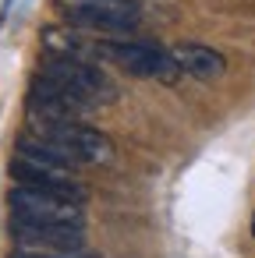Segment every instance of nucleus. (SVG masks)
Segmentation results:
<instances>
[{"label":"nucleus","instance_id":"nucleus-1","mask_svg":"<svg viewBox=\"0 0 255 258\" xmlns=\"http://www.w3.org/2000/svg\"><path fill=\"white\" fill-rule=\"evenodd\" d=\"M36 131H39L43 142L64 149L78 163H107L114 156L110 138H103L85 120H36Z\"/></svg>","mask_w":255,"mask_h":258},{"label":"nucleus","instance_id":"nucleus-2","mask_svg":"<svg viewBox=\"0 0 255 258\" xmlns=\"http://www.w3.org/2000/svg\"><path fill=\"white\" fill-rule=\"evenodd\" d=\"M103 60H114L135 78H156V82H177L181 68L170 50L156 43H103Z\"/></svg>","mask_w":255,"mask_h":258},{"label":"nucleus","instance_id":"nucleus-3","mask_svg":"<svg viewBox=\"0 0 255 258\" xmlns=\"http://www.w3.org/2000/svg\"><path fill=\"white\" fill-rule=\"evenodd\" d=\"M43 75L57 78L61 85H68L71 92H78L82 99H89L92 106L117 99V85L92 64V60H78V57H64V53H50V60L43 64Z\"/></svg>","mask_w":255,"mask_h":258},{"label":"nucleus","instance_id":"nucleus-7","mask_svg":"<svg viewBox=\"0 0 255 258\" xmlns=\"http://www.w3.org/2000/svg\"><path fill=\"white\" fill-rule=\"evenodd\" d=\"M61 15L78 25V29H89V32H131L138 25V15H121V11H107V8H89V4H78V0H64L61 4Z\"/></svg>","mask_w":255,"mask_h":258},{"label":"nucleus","instance_id":"nucleus-5","mask_svg":"<svg viewBox=\"0 0 255 258\" xmlns=\"http://www.w3.org/2000/svg\"><path fill=\"white\" fill-rule=\"evenodd\" d=\"M11 212L15 219H36V223H82V205L75 202H64L57 195H46V191H36V187H25L18 184L11 195ZM85 226V223H82Z\"/></svg>","mask_w":255,"mask_h":258},{"label":"nucleus","instance_id":"nucleus-6","mask_svg":"<svg viewBox=\"0 0 255 258\" xmlns=\"http://www.w3.org/2000/svg\"><path fill=\"white\" fill-rule=\"evenodd\" d=\"M11 177H15L18 184H25V187L57 195V198H64V202H75V205L85 202V187H82L78 180H71L68 170H54V166H43V163H32V159L15 156V159H11Z\"/></svg>","mask_w":255,"mask_h":258},{"label":"nucleus","instance_id":"nucleus-4","mask_svg":"<svg viewBox=\"0 0 255 258\" xmlns=\"http://www.w3.org/2000/svg\"><path fill=\"white\" fill-rule=\"evenodd\" d=\"M11 233L22 244V251H82L85 226L82 223H36V219H15Z\"/></svg>","mask_w":255,"mask_h":258},{"label":"nucleus","instance_id":"nucleus-8","mask_svg":"<svg viewBox=\"0 0 255 258\" xmlns=\"http://www.w3.org/2000/svg\"><path fill=\"white\" fill-rule=\"evenodd\" d=\"M170 53H174L177 68H181V75H188L195 82H216L227 71V60L216 50L202 46V43H177Z\"/></svg>","mask_w":255,"mask_h":258},{"label":"nucleus","instance_id":"nucleus-9","mask_svg":"<svg viewBox=\"0 0 255 258\" xmlns=\"http://www.w3.org/2000/svg\"><path fill=\"white\" fill-rule=\"evenodd\" d=\"M78 4L107 8V11H121V15H138V4H135V0H78Z\"/></svg>","mask_w":255,"mask_h":258},{"label":"nucleus","instance_id":"nucleus-10","mask_svg":"<svg viewBox=\"0 0 255 258\" xmlns=\"http://www.w3.org/2000/svg\"><path fill=\"white\" fill-rule=\"evenodd\" d=\"M251 237H255V216H251Z\"/></svg>","mask_w":255,"mask_h":258}]
</instances>
